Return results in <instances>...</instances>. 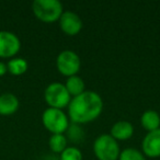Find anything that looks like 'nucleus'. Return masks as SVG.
Here are the masks:
<instances>
[{
    "mask_svg": "<svg viewBox=\"0 0 160 160\" xmlns=\"http://www.w3.org/2000/svg\"><path fill=\"white\" fill-rule=\"evenodd\" d=\"M102 97L96 91L86 90L81 94L71 98L67 108V115L71 123L83 125L96 121L103 111Z\"/></svg>",
    "mask_w": 160,
    "mask_h": 160,
    "instance_id": "f257e3e1",
    "label": "nucleus"
},
{
    "mask_svg": "<svg viewBox=\"0 0 160 160\" xmlns=\"http://www.w3.org/2000/svg\"><path fill=\"white\" fill-rule=\"evenodd\" d=\"M32 11L38 20L44 23H54L60 19L64 7L59 0H34Z\"/></svg>",
    "mask_w": 160,
    "mask_h": 160,
    "instance_id": "f03ea898",
    "label": "nucleus"
},
{
    "mask_svg": "<svg viewBox=\"0 0 160 160\" xmlns=\"http://www.w3.org/2000/svg\"><path fill=\"white\" fill-rule=\"evenodd\" d=\"M42 123L45 129H47L52 135L65 134L70 125V120L64 110L47 107L42 113Z\"/></svg>",
    "mask_w": 160,
    "mask_h": 160,
    "instance_id": "7ed1b4c3",
    "label": "nucleus"
},
{
    "mask_svg": "<svg viewBox=\"0 0 160 160\" xmlns=\"http://www.w3.org/2000/svg\"><path fill=\"white\" fill-rule=\"evenodd\" d=\"M93 153L98 160H118L121 148L110 134H101L93 142Z\"/></svg>",
    "mask_w": 160,
    "mask_h": 160,
    "instance_id": "20e7f679",
    "label": "nucleus"
},
{
    "mask_svg": "<svg viewBox=\"0 0 160 160\" xmlns=\"http://www.w3.org/2000/svg\"><path fill=\"white\" fill-rule=\"evenodd\" d=\"M44 100L48 108L64 110L68 108L71 96L62 82H52L44 90Z\"/></svg>",
    "mask_w": 160,
    "mask_h": 160,
    "instance_id": "39448f33",
    "label": "nucleus"
},
{
    "mask_svg": "<svg viewBox=\"0 0 160 160\" xmlns=\"http://www.w3.org/2000/svg\"><path fill=\"white\" fill-rule=\"evenodd\" d=\"M56 68L64 77L78 75L81 68L80 56L71 49H64L56 57Z\"/></svg>",
    "mask_w": 160,
    "mask_h": 160,
    "instance_id": "423d86ee",
    "label": "nucleus"
},
{
    "mask_svg": "<svg viewBox=\"0 0 160 160\" xmlns=\"http://www.w3.org/2000/svg\"><path fill=\"white\" fill-rule=\"evenodd\" d=\"M21 49V41L16 33L0 31V58L16 57Z\"/></svg>",
    "mask_w": 160,
    "mask_h": 160,
    "instance_id": "0eeeda50",
    "label": "nucleus"
},
{
    "mask_svg": "<svg viewBox=\"0 0 160 160\" xmlns=\"http://www.w3.org/2000/svg\"><path fill=\"white\" fill-rule=\"evenodd\" d=\"M58 22H59V28L62 32L68 36L77 35L81 32L83 28V22L79 14L70 10H66L62 12Z\"/></svg>",
    "mask_w": 160,
    "mask_h": 160,
    "instance_id": "6e6552de",
    "label": "nucleus"
},
{
    "mask_svg": "<svg viewBox=\"0 0 160 160\" xmlns=\"http://www.w3.org/2000/svg\"><path fill=\"white\" fill-rule=\"evenodd\" d=\"M142 152L145 157H160V128L148 132L142 140Z\"/></svg>",
    "mask_w": 160,
    "mask_h": 160,
    "instance_id": "1a4fd4ad",
    "label": "nucleus"
},
{
    "mask_svg": "<svg viewBox=\"0 0 160 160\" xmlns=\"http://www.w3.org/2000/svg\"><path fill=\"white\" fill-rule=\"evenodd\" d=\"M110 135L116 142H124L134 135V126L131 122L125 120H121L115 122L111 127Z\"/></svg>",
    "mask_w": 160,
    "mask_h": 160,
    "instance_id": "9d476101",
    "label": "nucleus"
},
{
    "mask_svg": "<svg viewBox=\"0 0 160 160\" xmlns=\"http://www.w3.org/2000/svg\"><path fill=\"white\" fill-rule=\"evenodd\" d=\"M20 107V101L16 94L11 92H5L0 94V115H13Z\"/></svg>",
    "mask_w": 160,
    "mask_h": 160,
    "instance_id": "9b49d317",
    "label": "nucleus"
},
{
    "mask_svg": "<svg viewBox=\"0 0 160 160\" xmlns=\"http://www.w3.org/2000/svg\"><path fill=\"white\" fill-rule=\"evenodd\" d=\"M140 125L148 132H152L160 128V114L155 110H147L140 115Z\"/></svg>",
    "mask_w": 160,
    "mask_h": 160,
    "instance_id": "f8f14e48",
    "label": "nucleus"
},
{
    "mask_svg": "<svg viewBox=\"0 0 160 160\" xmlns=\"http://www.w3.org/2000/svg\"><path fill=\"white\" fill-rule=\"evenodd\" d=\"M64 85H65V87H66L67 91H68L69 94L71 96V98L79 96V94H81L82 92L86 91L85 81H83L82 78L78 75L68 77Z\"/></svg>",
    "mask_w": 160,
    "mask_h": 160,
    "instance_id": "ddd939ff",
    "label": "nucleus"
},
{
    "mask_svg": "<svg viewBox=\"0 0 160 160\" xmlns=\"http://www.w3.org/2000/svg\"><path fill=\"white\" fill-rule=\"evenodd\" d=\"M7 68L8 72L11 73L12 76H22L23 73H25L28 71L29 62L24 58L16 56V57L8 60Z\"/></svg>",
    "mask_w": 160,
    "mask_h": 160,
    "instance_id": "4468645a",
    "label": "nucleus"
},
{
    "mask_svg": "<svg viewBox=\"0 0 160 160\" xmlns=\"http://www.w3.org/2000/svg\"><path fill=\"white\" fill-rule=\"evenodd\" d=\"M48 147L54 153H62L68 147V140L65 134H53L48 139Z\"/></svg>",
    "mask_w": 160,
    "mask_h": 160,
    "instance_id": "2eb2a0df",
    "label": "nucleus"
},
{
    "mask_svg": "<svg viewBox=\"0 0 160 160\" xmlns=\"http://www.w3.org/2000/svg\"><path fill=\"white\" fill-rule=\"evenodd\" d=\"M65 135H66L67 140L69 139L70 142L77 144V142H80L83 140V138H85V132L81 128V125L70 123V125H69V127L67 128Z\"/></svg>",
    "mask_w": 160,
    "mask_h": 160,
    "instance_id": "dca6fc26",
    "label": "nucleus"
},
{
    "mask_svg": "<svg viewBox=\"0 0 160 160\" xmlns=\"http://www.w3.org/2000/svg\"><path fill=\"white\" fill-rule=\"evenodd\" d=\"M118 160H146V157L139 149L127 147V148L121 150Z\"/></svg>",
    "mask_w": 160,
    "mask_h": 160,
    "instance_id": "f3484780",
    "label": "nucleus"
},
{
    "mask_svg": "<svg viewBox=\"0 0 160 160\" xmlns=\"http://www.w3.org/2000/svg\"><path fill=\"white\" fill-rule=\"evenodd\" d=\"M59 160H83L82 151L76 146H68L59 155Z\"/></svg>",
    "mask_w": 160,
    "mask_h": 160,
    "instance_id": "a211bd4d",
    "label": "nucleus"
},
{
    "mask_svg": "<svg viewBox=\"0 0 160 160\" xmlns=\"http://www.w3.org/2000/svg\"><path fill=\"white\" fill-rule=\"evenodd\" d=\"M8 72V68H7V64L3 62H0V77L5 76Z\"/></svg>",
    "mask_w": 160,
    "mask_h": 160,
    "instance_id": "6ab92c4d",
    "label": "nucleus"
}]
</instances>
